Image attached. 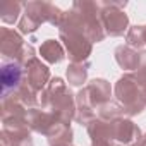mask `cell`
Returning <instances> with one entry per match:
<instances>
[{"mask_svg":"<svg viewBox=\"0 0 146 146\" xmlns=\"http://www.w3.org/2000/svg\"><path fill=\"white\" fill-rule=\"evenodd\" d=\"M40 55L48 64H58V62H62L65 58L64 46L57 40H46V41H43L41 46H40Z\"/></svg>","mask_w":146,"mask_h":146,"instance_id":"9a60e30c","label":"cell"},{"mask_svg":"<svg viewBox=\"0 0 146 146\" xmlns=\"http://www.w3.org/2000/svg\"><path fill=\"white\" fill-rule=\"evenodd\" d=\"M112 146H124V144H120V143H112Z\"/></svg>","mask_w":146,"mask_h":146,"instance_id":"cb8c5ba5","label":"cell"},{"mask_svg":"<svg viewBox=\"0 0 146 146\" xmlns=\"http://www.w3.org/2000/svg\"><path fill=\"white\" fill-rule=\"evenodd\" d=\"M115 98L124 107L127 117H134L146 108L143 88L136 81L132 72H127L115 83Z\"/></svg>","mask_w":146,"mask_h":146,"instance_id":"277c9868","label":"cell"},{"mask_svg":"<svg viewBox=\"0 0 146 146\" xmlns=\"http://www.w3.org/2000/svg\"><path fill=\"white\" fill-rule=\"evenodd\" d=\"M115 60L124 70H136L141 62V52L127 45H120L115 48Z\"/></svg>","mask_w":146,"mask_h":146,"instance_id":"4fadbf2b","label":"cell"},{"mask_svg":"<svg viewBox=\"0 0 146 146\" xmlns=\"http://www.w3.org/2000/svg\"><path fill=\"white\" fill-rule=\"evenodd\" d=\"M112 96V86L107 79L96 78L90 81L78 95H76V103H78V112H76V122L81 125H88L95 117V108L98 110L102 105L108 103Z\"/></svg>","mask_w":146,"mask_h":146,"instance_id":"3957f363","label":"cell"},{"mask_svg":"<svg viewBox=\"0 0 146 146\" xmlns=\"http://www.w3.org/2000/svg\"><path fill=\"white\" fill-rule=\"evenodd\" d=\"M88 69L90 62H79V64H69L67 67V81L70 86H83L88 79Z\"/></svg>","mask_w":146,"mask_h":146,"instance_id":"2e32d148","label":"cell"},{"mask_svg":"<svg viewBox=\"0 0 146 146\" xmlns=\"http://www.w3.org/2000/svg\"><path fill=\"white\" fill-rule=\"evenodd\" d=\"M40 26H41V24H40L33 16H29V14H26V12L23 14V17L19 19V24H17L21 35H31V33H35Z\"/></svg>","mask_w":146,"mask_h":146,"instance_id":"ffe728a7","label":"cell"},{"mask_svg":"<svg viewBox=\"0 0 146 146\" xmlns=\"http://www.w3.org/2000/svg\"><path fill=\"white\" fill-rule=\"evenodd\" d=\"M58 36H60V41H64L67 57L70 58L72 64L88 62V57L91 55V50H93V43L86 38L84 33L72 28H60Z\"/></svg>","mask_w":146,"mask_h":146,"instance_id":"8992f818","label":"cell"},{"mask_svg":"<svg viewBox=\"0 0 146 146\" xmlns=\"http://www.w3.org/2000/svg\"><path fill=\"white\" fill-rule=\"evenodd\" d=\"M91 146H112V144H93L91 143Z\"/></svg>","mask_w":146,"mask_h":146,"instance_id":"603a6c76","label":"cell"},{"mask_svg":"<svg viewBox=\"0 0 146 146\" xmlns=\"http://www.w3.org/2000/svg\"><path fill=\"white\" fill-rule=\"evenodd\" d=\"M112 132H113V141H117V143H120L124 146L125 144L131 146V144L137 143L141 139V136H143L141 129L127 117L112 122Z\"/></svg>","mask_w":146,"mask_h":146,"instance_id":"30bf717a","label":"cell"},{"mask_svg":"<svg viewBox=\"0 0 146 146\" xmlns=\"http://www.w3.org/2000/svg\"><path fill=\"white\" fill-rule=\"evenodd\" d=\"M64 146H72V144H64Z\"/></svg>","mask_w":146,"mask_h":146,"instance_id":"4316f807","label":"cell"},{"mask_svg":"<svg viewBox=\"0 0 146 146\" xmlns=\"http://www.w3.org/2000/svg\"><path fill=\"white\" fill-rule=\"evenodd\" d=\"M125 115L127 113H125V110H124L122 105L113 103V102H108V103H105V105H102L98 108V115L96 117H100V119H103L107 122H115L119 119H124Z\"/></svg>","mask_w":146,"mask_h":146,"instance_id":"e0dca14e","label":"cell"},{"mask_svg":"<svg viewBox=\"0 0 146 146\" xmlns=\"http://www.w3.org/2000/svg\"><path fill=\"white\" fill-rule=\"evenodd\" d=\"M131 146H139V143H134V144H131Z\"/></svg>","mask_w":146,"mask_h":146,"instance_id":"d4e9b609","label":"cell"},{"mask_svg":"<svg viewBox=\"0 0 146 146\" xmlns=\"http://www.w3.org/2000/svg\"><path fill=\"white\" fill-rule=\"evenodd\" d=\"M88 134L91 137L93 144H112L113 132H112V122H107L100 117H95L88 125Z\"/></svg>","mask_w":146,"mask_h":146,"instance_id":"7c38bea8","label":"cell"},{"mask_svg":"<svg viewBox=\"0 0 146 146\" xmlns=\"http://www.w3.org/2000/svg\"><path fill=\"white\" fill-rule=\"evenodd\" d=\"M26 120H28V125H29L31 131L40 132V134H45V136L52 131V127L57 122H62V120H58V117L55 113H52L50 110H45L41 107L29 108L28 110V115H26Z\"/></svg>","mask_w":146,"mask_h":146,"instance_id":"9c48e42d","label":"cell"},{"mask_svg":"<svg viewBox=\"0 0 146 146\" xmlns=\"http://www.w3.org/2000/svg\"><path fill=\"white\" fill-rule=\"evenodd\" d=\"M24 40L21 36V33L9 29V28H2L0 29V52L4 57H11V58H17L21 50L24 48Z\"/></svg>","mask_w":146,"mask_h":146,"instance_id":"8fae6325","label":"cell"},{"mask_svg":"<svg viewBox=\"0 0 146 146\" xmlns=\"http://www.w3.org/2000/svg\"><path fill=\"white\" fill-rule=\"evenodd\" d=\"M136 81L139 83V86L143 90H146V50L141 52V62H139V67L132 72Z\"/></svg>","mask_w":146,"mask_h":146,"instance_id":"44dd1931","label":"cell"},{"mask_svg":"<svg viewBox=\"0 0 146 146\" xmlns=\"http://www.w3.org/2000/svg\"><path fill=\"white\" fill-rule=\"evenodd\" d=\"M23 7H24V4H21V2H14V0L5 2L0 7V17H2V21L5 24H14V23H17Z\"/></svg>","mask_w":146,"mask_h":146,"instance_id":"ac0fdd59","label":"cell"},{"mask_svg":"<svg viewBox=\"0 0 146 146\" xmlns=\"http://www.w3.org/2000/svg\"><path fill=\"white\" fill-rule=\"evenodd\" d=\"M137 143H139V146H146V134H143V136H141V139H139Z\"/></svg>","mask_w":146,"mask_h":146,"instance_id":"7402d4cb","label":"cell"},{"mask_svg":"<svg viewBox=\"0 0 146 146\" xmlns=\"http://www.w3.org/2000/svg\"><path fill=\"white\" fill-rule=\"evenodd\" d=\"M100 5V16H102V24L105 29L107 36H122L125 31H129V17L124 12V7L127 2L120 0H110V2H98Z\"/></svg>","mask_w":146,"mask_h":146,"instance_id":"5b68a950","label":"cell"},{"mask_svg":"<svg viewBox=\"0 0 146 146\" xmlns=\"http://www.w3.org/2000/svg\"><path fill=\"white\" fill-rule=\"evenodd\" d=\"M144 38H146V24H144Z\"/></svg>","mask_w":146,"mask_h":146,"instance_id":"484cf974","label":"cell"},{"mask_svg":"<svg viewBox=\"0 0 146 146\" xmlns=\"http://www.w3.org/2000/svg\"><path fill=\"white\" fill-rule=\"evenodd\" d=\"M46 141L50 146H64V144H72V129L70 124L65 122H57L52 131L46 134Z\"/></svg>","mask_w":146,"mask_h":146,"instance_id":"5bb4252c","label":"cell"},{"mask_svg":"<svg viewBox=\"0 0 146 146\" xmlns=\"http://www.w3.org/2000/svg\"><path fill=\"white\" fill-rule=\"evenodd\" d=\"M125 43L127 46L134 50H141L146 46V38H144V26H132L129 28L125 35Z\"/></svg>","mask_w":146,"mask_h":146,"instance_id":"d6986e66","label":"cell"},{"mask_svg":"<svg viewBox=\"0 0 146 146\" xmlns=\"http://www.w3.org/2000/svg\"><path fill=\"white\" fill-rule=\"evenodd\" d=\"M0 81H2V96L12 95L24 83V67L17 62H5L0 70Z\"/></svg>","mask_w":146,"mask_h":146,"instance_id":"ba28073f","label":"cell"},{"mask_svg":"<svg viewBox=\"0 0 146 146\" xmlns=\"http://www.w3.org/2000/svg\"><path fill=\"white\" fill-rule=\"evenodd\" d=\"M50 81H52L50 79V69L38 57H35L33 60H29L24 65V83L28 86H31L35 91L41 93L48 86Z\"/></svg>","mask_w":146,"mask_h":146,"instance_id":"52a82bcc","label":"cell"},{"mask_svg":"<svg viewBox=\"0 0 146 146\" xmlns=\"http://www.w3.org/2000/svg\"><path fill=\"white\" fill-rule=\"evenodd\" d=\"M60 28H72L86 35V38L91 43H100L103 41L105 29L102 24V16H100V5L98 2H74L70 11L64 12V19L58 26Z\"/></svg>","mask_w":146,"mask_h":146,"instance_id":"6da1fadb","label":"cell"},{"mask_svg":"<svg viewBox=\"0 0 146 146\" xmlns=\"http://www.w3.org/2000/svg\"><path fill=\"white\" fill-rule=\"evenodd\" d=\"M40 107L50 110L65 124H70L72 119H76L78 112L76 98L69 91L62 78H52L48 86L40 93Z\"/></svg>","mask_w":146,"mask_h":146,"instance_id":"7a4b0ae2","label":"cell"}]
</instances>
